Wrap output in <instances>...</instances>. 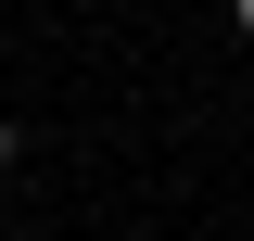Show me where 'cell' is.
Wrapping results in <instances>:
<instances>
[{"mask_svg": "<svg viewBox=\"0 0 254 241\" xmlns=\"http://www.w3.org/2000/svg\"><path fill=\"white\" fill-rule=\"evenodd\" d=\"M0 178H13V115H0Z\"/></svg>", "mask_w": 254, "mask_h": 241, "instance_id": "1", "label": "cell"}, {"mask_svg": "<svg viewBox=\"0 0 254 241\" xmlns=\"http://www.w3.org/2000/svg\"><path fill=\"white\" fill-rule=\"evenodd\" d=\"M229 13H242V38H254V0H229Z\"/></svg>", "mask_w": 254, "mask_h": 241, "instance_id": "2", "label": "cell"}]
</instances>
